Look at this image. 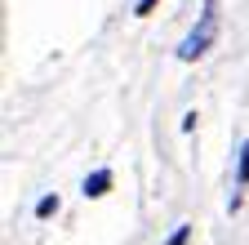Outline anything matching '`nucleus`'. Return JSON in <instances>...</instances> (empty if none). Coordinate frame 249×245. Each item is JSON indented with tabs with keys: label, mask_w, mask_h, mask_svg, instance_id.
<instances>
[{
	"label": "nucleus",
	"mask_w": 249,
	"mask_h": 245,
	"mask_svg": "<svg viewBox=\"0 0 249 245\" xmlns=\"http://www.w3.org/2000/svg\"><path fill=\"white\" fill-rule=\"evenodd\" d=\"M49 214H58V196H40L36 201V219H49Z\"/></svg>",
	"instance_id": "obj_4"
},
{
	"label": "nucleus",
	"mask_w": 249,
	"mask_h": 245,
	"mask_svg": "<svg viewBox=\"0 0 249 245\" xmlns=\"http://www.w3.org/2000/svg\"><path fill=\"white\" fill-rule=\"evenodd\" d=\"M213 36H218V9H213V0H205V5H200V22H196L192 32L182 36V45H178V58H182V63H196L200 54H209Z\"/></svg>",
	"instance_id": "obj_1"
},
{
	"label": "nucleus",
	"mask_w": 249,
	"mask_h": 245,
	"mask_svg": "<svg viewBox=\"0 0 249 245\" xmlns=\"http://www.w3.org/2000/svg\"><path fill=\"white\" fill-rule=\"evenodd\" d=\"M187 236H192V227L182 223V227H174V232H169V241H165V245H187Z\"/></svg>",
	"instance_id": "obj_5"
},
{
	"label": "nucleus",
	"mask_w": 249,
	"mask_h": 245,
	"mask_svg": "<svg viewBox=\"0 0 249 245\" xmlns=\"http://www.w3.org/2000/svg\"><path fill=\"white\" fill-rule=\"evenodd\" d=\"M249 188V143H240V161H236V192H231V209L240 205V192Z\"/></svg>",
	"instance_id": "obj_3"
},
{
	"label": "nucleus",
	"mask_w": 249,
	"mask_h": 245,
	"mask_svg": "<svg viewBox=\"0 0 249 245\" xmlns=\"http://www.w3.org/2000/svg\"><path fill=\"white\" fill-rule=\"evenodd\" d=\"M80 192H85L89 201H98V196H107V192H111V170H93V174H85V183H80Z\"/></svg>",
	"instance_id": "obj_2"
},
{
	"label": "nucleus",
	"mask_w": 249,
	"mask_h": 245,
	"mask_svg": "<svg viewBox=\"0 0 249 245\" xmlns=\"http://www.w3.org/2000/svg\"><path fill=\"white\" fill-rule=\"evenodd\" d=\"M151 9H156V0H138V5H134V14H138V18H147Z\"/></svg>",
	"instance_id": "obj_6"
}]
</instances>
